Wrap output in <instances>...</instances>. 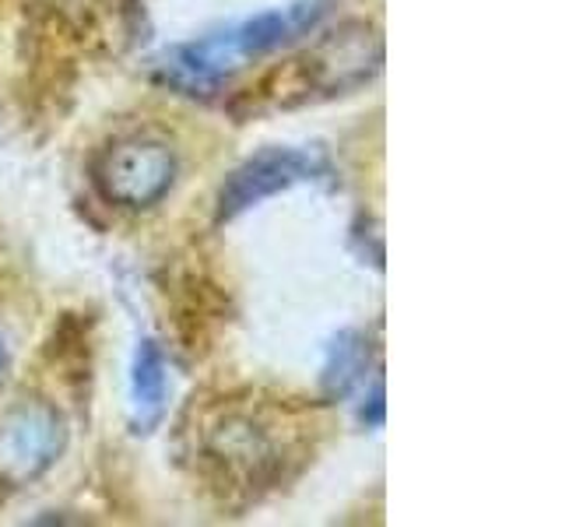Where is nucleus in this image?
Masks as SVG:
<instances>
[{"instance_id": "3", "label": "nucleus", "mask_w": 562, "mask_h": 527, "mask_svg": "<svg viewBox=\"0 0 562 527\" xmlns=\"http://www.w3.org/2000/svg\"><path fill=\"white\" fill-rule=\"evenodd\" d=\"M330 162L321 148H263L246 158L243 166L228 172V180L218 190V222H233L243 211L257 208L260 201L274 198L281 190H292L299 183L327 180Z\"/></svg>"}, {"instance_id": "5", "label": "nucleus", "mask_w": 562, "mask_h": 527, "mask_svg": "<svg viewBox=\"0 0 562 527\" xmlns=\"http://www.w3.org/2000/svg\"><path fill=\"white\" fill-rule=\"evenodd\" d=\"M204 453L228 474L246 482H260L278 468V444L271 426L246 412H222L204 429Z\"/></svg>"}, {"instance_id": "7", "label": "nucleus", "mask_w": 562, "mask_h": 527, "mask_svg": "<svg viewBox=\"0 0 562 527\" xmlns=\"http://www.w3.org/2000/svg\"><path fill=\"white\" fill-rule=\"evenodd\" d=\"M369 369V338L362 330H341L327 345V356L321 366V394L327 401L348 397L362 383Z\"/></svg>"}, {"instance_id": "2", "label": "nucleus", "mask_w": 562, "mask_h": 527, "mask_svg": "<svg viewBox=\"0 0 562 527\" xmlns=\"http://www.w3.org/2000/svg\"><path fill=\"white\" fill-rule=\"evenodd\" d=\"M67 418L49 401L25 397L0 415V482L32 485L67 450Z\"/></svg>"}, {"instance_id": "1", "label": "nucleus", "mask_w": 562, "mask_h": 527, "mask_svg": "<svg viewBox=\"0 0 562 527\" xmlns=\"http://www.w3.org/2000/svg\"><path fill=\"white\" fill-rule=\"evenodd\" d=\"M176 152L169 141L151 134L123 137L105 148L95 166L92 180L102 201H110L123 211H145L155 208L176 183Z\"/></svg>"}, {"instance_id": "9", "label": "nucleus", "mask_w": 562, "mask_h": 527, "mask_svg": "<svg viewBox=\"0 0 562 527\" xmlns=\"http://www.w3.org/2000/svg\"><path fill=\"white\" fill-rule=\"evenodd\" d=\"M4 366H8V345L0 338V373H4Z\"/></svg>"}, {"instance_id": "6", "label": "nucleus", "mask_w": 562, "mask_h": 527, "mask_svg": "<svg viewBox=\"0 0 562 527\" xmlns=\"http://www.w3.org/2000/svg\"><path fill=\"white\" fill-rule=\"evenodd\" d=\"M169 408V359L155 338L137 341L131 362V415L134 433H151Z\"/></svg>"}, {"instance_id": "8", "label": "nucleus", "mask_w": 562, "mask_h": 527, "mask_svg": "<svg viewBox=\"0 0 562 527\" xmlns=\"http://www.w3.org/2000/svg\"><path fill=\"white\" fill-rule=\"evenodd\" d=\"M359 418L366 422V426H373V429L383 426V380L373 383V394H369V412L362 408Z\"/></svg>"}, {"instance_id": "4", "label": "nucleus", "mask_w": 562, "mask_h": 527, "mask_svg": "<svg viewBox=\"0 0 562 527\" xmlns=\"http://www.w3.org/2000/svg\"><path fill=\"white\" fill-rule=\"evenodd\" d=\"M383 49L376 32L369 25H345L341 32H330L327 40L310 49L303 60L295 64L299 102L316 96H341L348 88H359L380 70Z\"/></svg>"}]
</instances>
